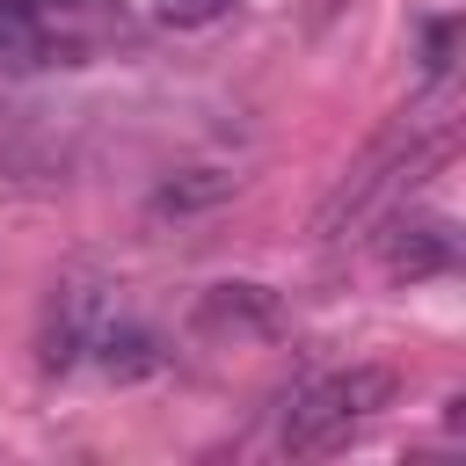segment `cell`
<instances>
[{
  "label": "cell",
  "instance_id": "8992f818",
  "mask_svg": "<svg viewBox=\"0 0 466 466\" xmlns=\"http://www.w3.org/2000/svg\"><path fill=\"white\" fill-rule=\"evenodd\" d=\"M95 364L109 371V379H153L167 357H160V335L153 328H138V320H102V335H95Z\"/></svg>",
  "mask_w": 466,
  "mask_h": 466
},
{
  "label": "cell",
  "instance_id": "6da1fadb",
  "mask_svg": "<svg viewBox=\"0 0 466 466\" xmlns=\"http://www.w3.org/2000/svg\"><path fill=\"white\" fill-rule=\"evenodd\" d=\"M444 124H415V116H400L335 189H328V204L313 211V233L320 240H342V233H357L371 211H386V197H400V189H415L422 182V167H437V153H444Z\"/></svg>",
  "mask_w": 466,
  "mask_h": 466
},
{
  "label": "cell",
  "instance_id": "7a4b0ae2",
  "mask_svg": "<svg viewBox=\"0 0 466 466\" xmlns=\"http://www.w3.org/2000/svg\"><path fill=\"white\" fill-rule=\"evenodd\" d=\"M393 400V371L386 364H350V371H328V379H313L299 400H291V415H284V451H328V444H342L357 422H371L379 408Z\"/></svg>",
  "mask_w": 466,
  "mask_h": 466
},
{
  "label": "cell",
  "instance_id": "3957f363",
  "mask_svg": "<svg viewBox=\"0 0 466 466\" xmlns=\"http://www.w3.org/2000/svg\"><path fill=\"white\" fill-rule=\"evenodd\" d=\"M189 328H197L204 342H269V335H284V299H277L269 284L233 277V284H211V291L189 306Z\"/></svg>",
  "mask_w": 466,
  "mask_h": 466
},
{
  "label": "cell",
  "instance_id": "277c9868",
  "mask_svg": "<svg viewBox=\"0 0 466 466\" xmlns=\"http://www.w3.org/2000/svg\"><path fill=\"white\" fill-rule=\"evenodd\" d=\"M379 262H386V277H400V284L444 277V269L459 262V233H451V218H437V211H400V218L379 233Z\"/></svg>",
  "mask_w": 466,
  "mask_h": 466
},
{
  "label": "cell",
  "instance_id": "52a82bcc",
  "mask_svg": "<svg viewBox=\"0 0 466 466\" xmlns=\"http://www.w3.org/2000/svg\"><path fill=\"white\" fill-rule=\"evenodd\" d=\"M233 197V175H218V167H189V175H175V182H160V211H204V204H226Z\"/></svg>",
  "mask_w": 466,
  "mask_h": 466
},
{
  "label": "cell",
  "instance_id": "ba28073f",
  "mask_svg": "<svg viewBox=\"0 0 466 466\" xmlns=\"http://www.w3.org/2000/svg\"><path fill=\"white\" fill-rule=\"evenodd\" d=\"M167 29H211V22H226L233 15V0H160L153 7Z\"/></svg>",
  "mask_w": 466,
  "mask_h": 466
},
{
  "label": "cell",
  "instance_id": "9c48e42d",
  "mask_svg": "<svg viewBox=\"0 0 466 466\" xmlns=\"http://www.w3.org/2000/svg\"><path fill=\"white\" fill-rule=\"evenodd\" d=\"M422 44H430V58H422V66H430V80H444V66H451V22H430V36H422Z\"/></svg>",
  "mask_w": 466,
  "mask_h": 466
},
{
  "label": "cell",
  "instance_id": "5b68a950",
  "mask_svg": "<svg viewBox=\"0 0 466 466\" xmlns=\"http://www.w3.org/2000/svg\"><path fill=\"white\" fill-rule=\"evenodd\" d=\"M109 313H116V306H109V291H102V284H87V277L58 284V291H51V313H44V371L80 364V357L95 350V335H102V320H109Z\"/></svg>",
  "mask_w": 466,
  "mask_h": 466
}]
</instances>
